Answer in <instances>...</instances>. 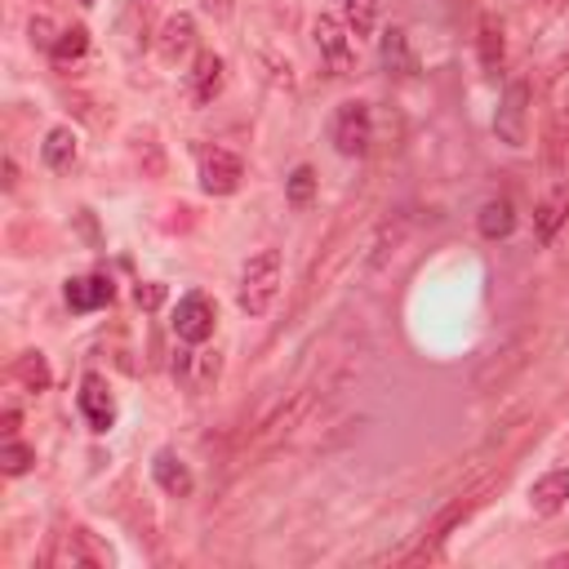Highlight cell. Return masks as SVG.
Listing matches in <instances>:
<instances>
[{
    "instance_id": "6da1fadb",
    "label": "cell",
    "mask_w": 569,
    "mask_h": 569,
    "mask_svg": "<svg viewBox=\"0 0 569 569\" xmlns=\"http://www.w3.org/2000/svg\"><path fill=\"white\" fill-rule=\"evenodd\" d=\"M489 489H494V481H485V485H472V489H463V494H453V498H449V503L436 511V517L423 525V543H419V547H414L405 560H436V556H440V543H445V538H449L453 530H459V525L472 517V511L485 503V494H489Z\"/></svg>"
},
{
    "instance_id": "7a4b0ae2",
    "label": "cell",
    "mask_w": 569,
    "mask_h": 569,
    "mask_svg": "<svg viewBox=\"0 0 569 569\" xmlns=\"http://www.w3.org/2000/svg\"><path fill=\"white\" fill-rule=\"evenodd\" d=\"M276 294H280V250H263L241 271L237 303H241L245 316H267L271 303H276Z\"/></svg>"
},
{
    "instance_id": "3957f363",
    "label": "cell",
    "mask_w": 569,
    "mask_h": 569,
    "mask_svg": "<svg viewBox=\"0 0 569 569\" xmlns=\"http://www.w3.org/2000/svg\"><path fill=\"white\" fill-rule=\"evenodd\" d=\"M534 348H538V329H525V334L511 338V343H503V348L476 370V391H498V387H507L511 378H517V374L530 365Z\"/></svg>"
},
{
    "instance_id": "277c9868",
    "label": "cell",
    "mask_w": 569,
    "mask_h": 569,
    "mask_svg": "<svg viewBox=\"0 0 569 569\" xmlns=\"http://www.w3.org/2000/svg\"><path fill=\"white\" fill-rule=\"evenodd\" d=\"M494 134L507 147H525V138H530V81L525 76L507 81L498 111H494Z\"/></svg>"
},
{
    "instance_id": "5b68a950",
    "label": "cell",
    "mask_w": 569,
    "mask_h": 569,
    "mask_svg": "<svg viewBox=\"0 0 569 569\" xmlns=\"http://www.w3.org/2000/svg\"><path fill=\"white\" fill-rule=\"evenodd\" d=\"M569 156V72L552 81L547 98V125H543V160L552 174H560V165Z\"/></svg>"
},
{
    "instance_id": "8992f818",
    "label": "cell",
    "mask_w": 569,
    "mask_h": 569,
    "mask_svg": "<svg viewBox=\"0 0 569 569\" xmlns=\"http://www.w3.org/2000/svg\"><path fill=\"white\" fill-rule=\"evenodd\" d=\"M316 49H320V63L329 68V76H352L356 72V45H352V27L338 23L334 14H320L312 23Z\"/></svg>"
},
{
    "instance_id": "52a82bcc",
    "label": "cell",
    "mask_w": 569,
    "mask_h": 569,
    "mask_svg": "<svg viewBox=\"0 0 569 569\" xmlns=\"http://www.w3.org/2000/svg\"><path fill=\"white\" fill-rule=\"evenodd\" d=\"M329 138L338 147V156H365L374 147V111L370 102H343L334 111Z\"/></svg>"
},
{
    "instance_id": "ba28073f",
    "label": "cell",
    "mask_w": 569,
    "mask_h": 569,
    "mask_svg": "<svg viewBox=\"0 0 569 569\" xmlns=\"http://www.w3.org/2000/svg\"><path fill=\"white\" fill-rule=\"evenodd\" d=\"M241 179H245V165L237 152L227 147H201V187L209 196H232L241 192Z\"/></svg>"
},
{
    "instance_id": "9c48e42d",
    "label": "cell",
    "mask_w": 569,
    "mask_h": 569,
    "mask_svg": "<svg viewBox=\"0 0 569 569\" xmlns=\"http://www.w3.org/2000/svg\"><path fill=\"white\" fill-rule=\"evenodd\" d=\"M49 565H63V569H102L111 565V552L89 534V530H68L59 534V547L49 552Z\"/></svg>"
},
{
    "instance_id": "30bf717a",
    "label": "cell",
    "mask_w": 569,
    "mask_h": 569,
    "mask_svg": "<svg viewBox=\"0 0 569 569\" xmlns=\"http://www.w3.org/2000/svg\"><path fill=\"white\" fill-rule=\"evenodd\" d=\"M214 325H218V307L209 294L192 290L179 299L174 307V334L183 338V343H205V338H214Z\"/></svg>"
},
{
    "instance_id": "8fae6325",
    "label": "cell",
    "mask_w": 569,
    "mask_h": 569,
    "mask_svg": "<svg viewBox=\"0 0 569 569\" xmlns=\"http://www.w3.org/2000/svg\"><path fill=\"white\" fill-rule=\"evenodd\" d=\"M81 414H85V423L94 432H107L111 423H117V396H111L102 374H85V383H81Z\"/></svg>"
},
{
    "instance_id": "7c38bea8",
    "label": "cell",
    "mask_w": 569,
    "mask_h": 569,
    "mask_svg": "<svg viewBox=\"0 0 569 569\" xmlns=\"http://www.w3.org/2000/svg\"><path fill=\"white\" fill-rule=\"evenodd\" d=\"M222 81H227V68H222L218 53H214V49L196 53V63H192V72H187L192 102H196V107H209V102L222 94Z\"/></svg>"
},
{
    "instance_id": "4fadbf2b",
    "label": "cell",
    "mask_w": 569,
    "mask_h": 569,
    "mask_svg": "<svg viewBox=\"0 0 569 569\" xmlns=\"http://www.w3.org/2000/svg\"><path fill=\"white\" fill-rule=\"evenodd\" d=\"M378 59H383L387 76H401V81L419 76V53L410 49V36H405L401 27H387V32H383V40H378Z\"/></svg>"
},
{
    "instance_id": "5bb4252c",
    "label": "cell",
    "mask_w": 569,
    "mask_h": 569,
    "mask_svg": "<svg viewBox=\"0 0 569 569\" xmlns=\"http://www.w3.org/2000/svg\"><path fill=\"white\" fill-rule=\"evenodd\" d=\"M152 476H156V485L169 494V498H187L192 494V468L179 459V453L174 449H160L156 453V459H152Z\"/></svg>"
},
{
    "instance_id": "9a60e30c",
    "label": "cell",
    "mask_w": 569,
    "mask_h": 569,
    "mask_svg": "<svg viewBox=\"0 0 569 569\" xmlns=\"http://www.w3.org/2000/svg\"><path fill=\"white\" fill-rule=\"evenodd\" d=\"M569 503V468H552L547 476L534 481L530 489V507L538 511V517H556V511Z\"/></svg>"
},
{
    "instance_id": "2e32d148",
    "label": "cell",
    "mask_w": 569,
    "mask_h": 569,
    "mask_svg": "<svg viewBox=\"0 0 569 569\" xmlns=\"http://www.w3.org/2000/svg\"><path fill=\"white\" fill-rule=\"evenodd\" d=\"M111 294H117V284H111L107 276H76L68 280V307L72 312H98L111 303Z\"/></svg>"
},
{
    "instance_id": "e0dca14e",
    "label": "cell",
    "mask_w": 569,
    "mask_h": 569,
    "mask_svg": "<svg viewBox=\"0 0 569 569\" xmlns=\"http://www.w3.org/2000/svg\"><path fill=\"white\" fill-rule=\"evenodd\" d=\"M192 49H196V23H192V14H174L160 27V59L179 63L183 53H192Z\"/></svg>"
},
{
    "instance_id": "ac0fdd59",
    "label": "cell",
    "mask_w": 569,
    "mask_h": 569,
    "mask_svg": "<svg viewBox=\"0 0 569 569\" xmlns=\"http://www.w3.org/2000/svg\"><path fill=\"white\" fill-rule=\"evenodd\" d=\"M476 49H481V68H485V72H498V68H503V59H507V32H503V23H498L494 14L481 19V27H476Z\"/></svg>"
},
{
    "instance_id": "d6986e66",
    "label": "cell",
    "mask_w": 569,
    "mask_h": 569,
    "mask_svg": "<svg viewBox=\"0 0 569 569\" xmlns=\"http://www.w3.org/2000/svg\"><path fill=\"white\" fill-rule=\"evenodd\" d=\"M476 227H481V237L485 241H503L511 237V227H517V209H511V201H485L481 214H476Z\"/></svg>"
},
{
    "instance_id": "ffe728a7",
    "label": "cell",
    "mask_w": 569,
    "mask_h": 569,
    "mask_svg": "<svg viewBox=\"0 0 569 569\" xmlns=\"http://www.w3.org/2000/svg\"><path fill=\"white\" fill-rule=\"evenodd\" d=\"M76 134L68 130V125H59V130H49L45 134V147H40V156H45V165L49 169H59V174H63V169H72L76 165Z\"/></svg>"
},
{
    "instance_id": "44dd1931",
    "label": "cell",
    "mask_w": 569,
    "mask_h": 569,
    "mask_svg": "<svg viewBox=\"0 0 569 569\" xmlns=\"http://www.w3.org/2000/svg\"><path fill=\"white\" fill-rule=\"evenodd\" d=\"M10 374L27 387V391H49V383H53V374H49V361L40 356V352H23V356H14V365H10Z\"/></svg>"
},
{
    "instance_id": "7402d4cb",
    "label": "cell",
    "mask_w": 569,
    "mask_h": 569,
    "mask_svg": "<svg viewBox=\"0 0 569 569\" xmlns=\"http://www.w3.org/2000/svg\"><path fill=\"white\" fill-rule=\"evenodd\" d=\"M218 374H222V356H218V352H196V356L187 361V374H183V383H187V391L205 396V391L218 383Z\"/></svg>"
},
{
    "instance_id": "603a6c76",
    "label": "cell",
    "mask_w": 569,
    "mask_h": 569,
    "mask_svg": "<svg viewBox=\"0 0 569 569\" xmlns=\"http://www.w3.org/2000/svg\"><path fill=\"white\" fill-rule=\"evenodd\" d=\"M405 241V214H396V218H387L383 227H378V237H374V254H370V271H378L391 254H396V245H401Z\"/></svg>"
},
{
    "instance_id": "cb8c5ba5",
    "label": "cell",
    "mask_w": 569,
    "mask_h": 569,
    "mask_svg": "<svg viewBox=\"0 0 569 569\" xmlns=\"http://www.w3.org/2000/svg\"><path fill=\"white\" fill-rule=\"evenodd\" d=\"M85 49H89V32L85 27H68V32H59V45L49 49V59L59 68H72L76 59H85Z\"/></svg>"
},
{
    "instance_id": "d4e9b609",
    "label": "cell",
    "mask_w": 569,
    "mask_h": 569,
    "mask_svg": "<svg viewBox=\"0 0 569 569\" xmlns=\"http://www.w3.org/2000/svg\"><path fill=\"white\" fill-rule=\"evenodd\" d=\"M32 463H36V449L10 436L5 449H0V468H5V476H23V472H32Z\"/></svg>"
},
{
    "instance_id": "484cf974",
    "label": "cell",
    "mask_w": 569,
    "mask_h": 569,
    "mask_svg": "<svg viewBox=\"0 0 569 569\" xmlns=\"http://www.w3.org/2000/svg\"><path fill=\"white\" fill-rule=\"evenodd\" d=\"M569 218V201L565 196H556V201H547L543 209H538V218H534V227H538V241H552L556 237V227Z\"/></svg>"
},
{
    "instance_id": "4316f807",
    "label": "cell",
    "mask_w": 569,
    "mask_h": 569,
    "mask_svg": "<svg viewBox=\"0 0 569 569\" xmlns=\"http://www.w3.org/2000/svg\"><path fill=\"white\" fill-rule=\"evenodd\" d=\"M378 23V0H348V27L352 36H370Z\"/></svg>"
},
{
    "instance_id": "83f0119b",
    "label": "cell",
    "mask_w": 569,
    "mask_h": 569,
    "mask_svg": "<svg viewBox=\"0 0 569 569\" xmlns=\"http://www.w3.org/2000/svg\"><path fill=\"white\" fill-rule=\"evenodd\" d=\"M312 196H316V174H312V165H299L294 174H290V205H312Z\"/></svg>"
},
{
    "instance_id": "f1b7e54d",
    "label": "cell",
    "mask_w": 569,
    "mask_h": 569,
    "mask_svg": "<svg viewBox=\"0 0 569 569\" xmlns=\"http://www.w3.org/2000/svg\"><path fill=\"white\" fill-rule=\"evenodd\" d=\"M32 45H36V49H53V45H59V36H53L49 19H32Z\"/></svg>"
},
{
    "instance_id": "f546056e",
    "label": "cell",
    "mask_w": 569,
    "mask_h": 569,
    "mask_svg": "<svg viewBox=\"0 0 569 569\" xmlns=\"http://www.w3.org/2000/svg\"><path fill=\"white\" fill-rule=\"evenodd\" d=\"M138 307H147V312H156L160 303H165V284H138Z\"/></svg>"
},
{
    "instance_id": "4dcf8cb0",
    "label": "cell",
    "mask_w": 569,
    "mask_h": 569,
    "mask_svg": "<svg viewBox=\"0 0 569 569\" xmlns=\"http://www.w3.org/2000/svg\"><path fill=\"white\" fill-rule=\"evenodd\" d=\"M19 187V165H14V156H5V192H14Z\"/></svg>"
},
{
    "instance_id": "1f68e13d",
    "label": "cell",
    "mask_w": 569,
    "mask_h": 569,
    "mask_svg": "<svg viewBox=\"0 0 569 569\" xmlns=\"http://www.w3.org/2000/svg\"><path fill=\"white\" fill-rule=\"evenodd\" d=\"M19 432V410H5V436H14Z\"/></svg>"
},
{
    "instance_id": "d6a6232c",
    "label": "cell",
    "mask_w": 569,
    "mask_h": 569,
    "mask_svg": "<svg viewBox=\"0 0 569 569\" xmlns=\"http://www.w3.org/2000/svg\"><path fill=\"white\" fill-rule=\"evenodd\" d=\"M552 565H569V552H560V556H552Z\"/></svg>"
},
{
    "instance_id": "836d02e7",
    "label": "cell",
    "mask_w": 569,
    "mask_h": 569,
    "mask_svg": "<svg viewBox=\"0 0 569 569\" xmlns=\"http://www.w3.org/2000/svg\"><path fill=\"white\" fill-rule=\"evenodd\" d=\"M81 5H94V0H81Z\"/></svg>"
}]
</instances>
